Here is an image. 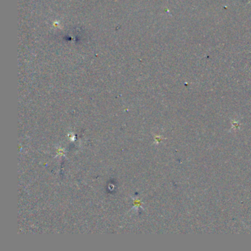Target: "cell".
<instances>
[{
	"mask_svg": "<svg viewBox=\"0 0 251 251\" xmlns=\"http://www.w3.org/2000/svg\"><path fill=\"white\" fill-rule=\"evenodd\" d=\"M250 1H251V0H250Z\"/></svg>",
	"mask_w": 251,
	"mask_h": 251,
	"instance_id": "cell-1",
	"label": "cell"
}]
</instances>
